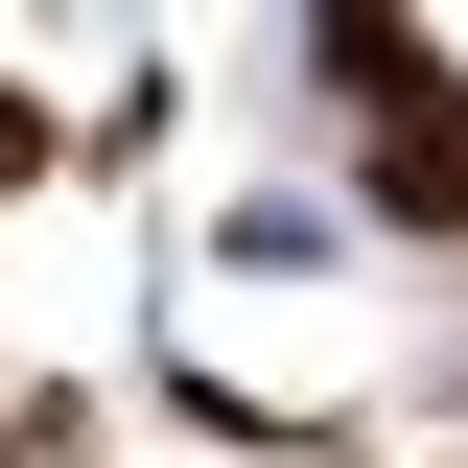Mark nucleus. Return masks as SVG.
Listing matches in <instances>:
<instances>
[{"label":"nucleus","mask_w":468,"mask_h":468,"mask_svg":"<svg viewBox=\"0 0 468 468\" xmlns=\"http://www.w3.org/2000/svg\"><path fill=\"white\" fill-rule=\"evenodd\" d=\"M375 24H399V48L445 70V94H468V0H375Z\"/></svg>","instance_id":"nucleus-1"}]
</instances>
